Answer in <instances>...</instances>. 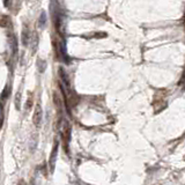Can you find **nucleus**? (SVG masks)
Masks as SVG:
<instances>
[{
  "instance_id": "nucleus-13",
  "label": "nucleus",
  "mask_w": 185,
  "mask_h": 185,
  "mask_svg": "<svg viewBox=\"0 0 185 185\" xmlns=\"http://www.w3.org/2000/svg\"><path fill=\"white\" fill-rule=\"evenodd\" d=\"M2 120H4V118H2V115L0 116V127L2 126Z\"/></svg>"
},
{
  "instance_id": "nucleus-9",
  "label": "nucleus",
  "mask_w": 185,
  "mask_h": 185,
  "mask_svg": "<svg viewBox=\"0 0 185 185\" xmlns=\"http://www.w3.org/2000/svg\"><path fill=\"white\" fill-rule=\"evenodd\" d=\"M37 65H38V71L43 73V72L45 71V67H46V62L45 60H42V59H38L37 60Z\"/></svg>"
},
{
  "instance_id": "nucleus-4",
  "label": "nucleus",
  "mask_w": 185,
  "mask_h": 185,
  "mask_svg": "<svg viewBox=\"0 0 185 185\" xmlns=\"http://www.w3.org/2000/svg\"><path fill=\"white\" fill-rule=\"evenodd\" d=\"M29 41H30L29 29H28V27H27V24H24L23 29H22V34H21V43H22V45H23V46H28Z\"/></svg>"
},
{
  "instance_id": "nucleus-7",
  "label": "nucleus",
  "mask_w": 185,
  "mask_h": 185,
  "mask_svg": "<svg viewBox=\"0 0 185 185\" xmlns=\"http://www.w3.org/2000/svg\"><path fill=\"white\" fill-rule=\"evenodd\" d=\"M59 74H60V76H62V81H64V83H65V86H66L67 88H70V80H68V78H67V74L64 72V70L62 68H59Z\"/></svg>"
},
{
  "instance_id": "nucleus-8",
  "label": "nucleus",
  "mask_w": 185,
  "mask_h": 185,
  "mask_svg": "<svg viewBox=\"0 0 185 185\" xmlns=\"http://www.w3.org/2000/svg\"><path fill=\"white\" fill-rule=\"evenodd\" d=\"M46 23V13L45 12H42V14L39 16V19H38V27L39 28H43L44 26Z\"/></svg>"
},
{
  "instance_id": "nucleus-11",
  "label": "nucleus",
  "mask_w": 185,
  "mask_h": 185,
  "mask_svg": "<svg viewBox=\"0 0 185 185\" xmlns=\"http://www.w3.org/2000/svg\"><path fill=\"white\" fill-rule=\"evenodd\" d=\"M20 102H21V94L16 93V96H15V108L16 110H20Z\"/></svg>"
},
{
  "instance_id": "nucleus-3",
  "label": "nucleus",
  "mask_w": 185,
  "mask_h": 185,
  "mask_svg": "<svg viewBox=\"0 0 185 185\" xmlns=\"http://www.w3.org/2000/svg\"><path fill=\"white\" fill-rule=\"evenodd\" d=\"M62 138H64V141H65V152L68 153V143L71 141V127H70L68 123H66V125H65Z\"/></svg>"
},
{
  "instance_id": "nucleus-6",
  "label": "nucleus",
  "mask_w": 185,
  "mask_h": 185,
  "mask_svg": "<svg viewBox=\"0 0 185 185\" xmlns=\"http://www.w3.org/2000/svg\"><path fill=\"white\" fill-rule=\"evenodd\" d=\"M60 54L62 56V59L65 60L66 62H70V58H68V54L66 52V44L65 42H62L60 44Z\"/></svg>"
},
{
  "instance_id": "nucleus-10",
  "label": "nucleus",
  "mask_w": 185,
  "mask_h": 185,
  "mask_svg": "<svg viewBox=\"0 0 185 185\" xmlns=\"http://www.w3.org/2000/svg\"><path fill=\"white\" fill-rule=\"evenodd\" d=\"M10 86H6L5 87V89H4V91H2V94H1V100L2 101H5L7 97H8V95H10Z\"/></svg>"
},
{
  "instance_id": "nucleus-2",
  "label": "nucleus",
  "mask_w": 185,
  "mask_h": 185,
  "mask_svg": "<svg viewBox=\"0 0 185 185\" xmlns=\"http://www.w3.org/2000/svg\"><path fill=\"white\" fill-rule=\"evenodd\" d=\"M42 119H43L42 107H41L39 104H37L36 105V108H35V112H34V117H33V120H34L35 126L39 127V126H41V124H42Z\"/></svg>"
},
{
  "instance_id": "nucleus-5",
  "label": "nucleus",
  "mask_w": 185,
  "mask_h": 185,
  "mask_svg": "<svg viewBox=\"0 0 185 185\" xmlns=\"http://www.w3.org/2000/svg\"><path fill=\"white\" fill-rule=\"evenodd\" d=\"M18 46H19V43H18V38L13 36V38L10 39V49L13 51V56H16L18 54Z\"/></svg>"
},
{
  "instance_id": "nucleus-1",
  "label": "nucleus",
  "mask_w": 185,
  "mask_h": 185,
  "mask_svg": "<svg viewBox=\"0 0 185 185\" xmlns=\"http://www.w3.org/2000/svg\"><path fill=\"white\" fill-rule=\"evenodd\" d=\"M58 147H59V141H56L54 145H53V148H52V153H51V155H50V170L51 172H53L54 170V164H56V161H57V155H58Z\"/></svg>"
},
{
  "instance_id": "nucleus-12",
  "label": "nucleus",
  "mask_w": 185,
  "mask_h": 185,
  "mask_svg": "<svg viewBox=\"0 0 185 185\" xmlns=\"http://www.w3.org/2000/svg\"><path fill=\"white\" fill-rule=\"evenodd\" d=\"M31 103H33V97H31V99H30V100H29L28 99V101H27V107H26V108H27V109H30V107H31Z\"/></svg>"
}]
</instances>
